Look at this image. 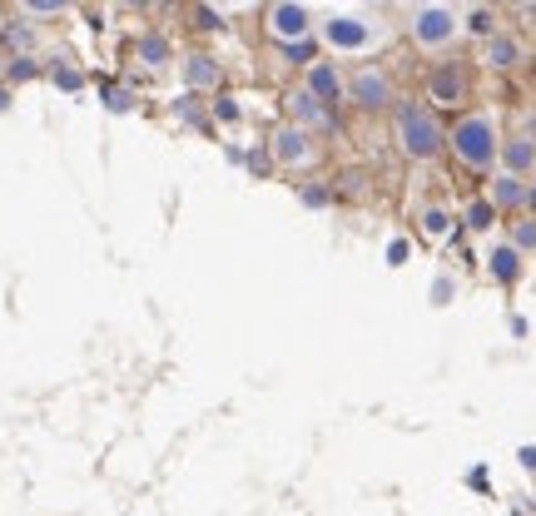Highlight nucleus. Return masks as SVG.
I'll return each instance as SVG.
<instances>
[{
    "label": "nucleus",
    "mask_w": 536,
    "mask_h": 516,
    "mask_svg": "<svg viewBox=\"0 0 536 516\" xmlns=\"http://www.w3.org/2000/svg\"><path fill=\"white\" fill-rule=\"evenodd\" d=\"M447 149L467 174H497V154H502V129L487 110H467L457 125L447 129Z\"/></svg>",
    "instance_id": "obj_1"
},
{
    "label": "nucleus",
    "mask_w": 536,
    "mask_h": 516,
    "mask_svg": "<svg viewBox=\"0 0 536 516\" xmlns=\"http://www.w3.org/2000/svg\"><path fill=\"white\" fill-rule=\"evenodd\" d=\"M393 139H398L402 159H412V164H432L447 149V129H442L437 110L427 100H398V110H393Z\"/></svg>",
    "instance_id": "obj_2"
},
{
    "label": "nucleus",
    "mask_w": 536,
    "mask_h": 516,
    "mask_svg": "<svg viewBox=\"0 0 536 516\" xmlns=\"http://www.w3.org/2000/svg\"><path fill=\"white\" fill-rule=\"evenodd\" d=\"M348 105L363 110V115H383V110H398V85L383 65H358L348 75Z\"/></svg>",
    "instance_id": "obj_3"
},
{
    "label": "nucleus",
    "mask_w": 536,
    "mask_h": 516,
    "mask_svg": "<svg viewBox=\"0 0 536 516\" xmlns=\"http://www.w3.org/2000/svg\"><path fill=\"white\" fill-rule=\"evenodd\" d=\"M467 100H472V70H467L457 55L437 60V65L427 70V105H432V110H462Z\"/></svg>",
    "instance_id": "obj_4"
},
{
    "label": "nucleus",
    "mask_w": 536,
    "mask_h": 516,
    "mask_svg": "<svg viewBox=\"0 0 536 516\" xmlns=\"http://www.w3.org/2000/svg\"><path fill=\"white\" fill-rule=\"evenodd\" d=\"M457 30H462V20H457V10H447V5H422V10H412V20H407L412 45L427 50V55H442V50L457 40Z\"/></svg>",
    "instance_id": "obj_5"
},
{
    "label": "nucleus",
    "mask_w": 536,
    "mask_h": 516,
    "mask_svg": "<svg viewBox=\"0 0 536 516\" xmlns=\"http://www.w3.org/2000/svg\"><path fill=\"white\" fill-rule=\"evenodd\" d=\"M264 35L273 45H293V40H313V10L298 0H273L264 10Z\"/></svg>",
    "instance_id": "obj_6"
},
{
    "label": "nucleus",
    "mask_w": 536,
    "mask_h": 516,
    "mask_svg": "<svg viewBox=\"0 0 536 516\" xmlns=\"http://www.w3.org/2000/svg\"><path fill=\"white\" fill-rule=\"evenodd\" d=\"M318 35H323L328 50H348V55H363V50L378 40L373 20H363V15H328V20L318 25Z\"/></svg>",
    "instance_id": "obj_7"
},
{
    "label": "nucleus",
    "mask_w": 536,
    "mask_h": 516,
    "mask_svg": "<svg viewBox=\"0 0 536 516\" xmlns=\"http://www.w3.org/2000/svg\"><path fill=\"white\" fill-rule=\"evenodd\" d=\"M268 149H273V159H278L283 169H313V164H318V139L298 125H283L268 139Z\"/></svg>",
    "instance_id": "obj_8"
},
{
    "label": "nucleus",
    "mask_w": 536,
    "mask_h": 516,
    "mask_svg": "<svg viewBox=\"0 0 536 516\" xmlns=\"http://www.w3.org/2000/svg\"><path fill=\"white\" fill-rule=\"evenodd\" d=\"M283 110H288V125H298V129H333V115H328V105L318 100V95H308L303 85H293L288 95H283Z\"/></svg>",
    "instance_id": "obj_9"
},
{
    "label": "nucleus",
    "mask_w": 536,
    "mask_h": 516,
    "mask_svg": "<svg viewBox=\"0 0 536 516\" xmlns=\"http://www.w3.org/2000/svg\"><path fill=\"white\" fill-rule=\"evenodd\" d=\"M303 90H308V95H318L328 110H333V105H348V80L338 75V65H333V60H318V65L308 70Z\"/></svg>",
    "instance_id": "obj_10"
},
{
    "label": "nucleus",
    "mask_w": 536,
    "mask_h": 516,
    "mask_svg": "<svg viewBox=\"0 0 536 516\" xmlns=\"http://www.w3.org/2000/svg\"><path fill=\"white\" fill-rule=\"evenodd\" d=\"M179 70H184V90H189V95H199V90H219V80H224V65H219L209 50H189Z\"/></svg>",
    "instance_id": "obj_11"
},
{
    "label": "nucleus",
    "mask_w": 536,
    "mask_h": 516,
    "mask_svg": "<svg viewBox=\"0 0 536 516\" xmlns=\"http://www.w3.org/2000/svg\"><path fill=\"white\" fill-rule=\"evenodd\" d=\"M487 204H492L497 214H522V209H527V179L497 169V174L487 179Z\"/></svg>",
    "instance_id": "obj_12"
},
{
    "label": "nucleus",
    "mask_w": 536,
    "mask_h": 516,
    "mask_svg": "<svg viewBox=\"0 0 536 516\" xmlns=\"http://www.w3.org/2000/svg\"><path fill=\"white\" fill-rule=\"evenodd\" d=\"M497 169H502V174H517V179H527V174L536 169V139H532V134H512V139H502Z\"/></svg>",
    "instance_id": "obj_13"
},
{
    "label": "nucleus",
    "mask_w": 536,
    "mask_h": 516,
    "mask_svg": "<svg viewBox=\"0 0 536 516\" xmlns=\"http://www.w3.org/2000/svg\"><path fill=\"white\" fill-rule=\"evenodd\" d=\"M482 65H492V70H517V65H522V40L507 35V30H497V35L482 45Z\"/></svg>",
    "instance_id": "obj_14"
},
{
    "label": "nucleus",
    "mask_w": 536,
    "mask_h": 516,
    "mask_svg": "<svg viewBox=\"0 0 536 516\" xmlns=\"http://www.w3.org/2000/svg\"><path fill=\"white\" fill-rule=\"evenodd\" d=\"M487 273H492V283L512 288V283L522 278V254H517L512 244H497V249L487 254Z\"/></svg>",
    "instance_id": "obj_15"
},
{
    "label": "nucleus",
    "mask_w": 536,
    "mask_h": 516,
    "mask_svg": "<svg viewBox=\"0 0 536 516\" xmlns=\"http://www.w3.org/2000/svg\"><path fill=\"white\" fill-rule=\"evenodd\" d=\"M283 65H298V70H313L318 65V35L313 40H293V45H278Z\"/></svg>",
    "instance_id": "obj_16"
},
{
    "label": "nucleus",
    "mask_w": 536,
    "mask_h": 516,
    "mask_svg": "<svg viewBox=\"0 0 536 516\" xmlns=\"http://www.w3.org/2000/svg\"><path fill=\"white\" fill-rule=\"evenodd\" d=\"M497 224V209L487 204V199H472L467 209H462V229L467 234H482V229H492Z\"/></svg>",
    "instance_id": "obj_17"
},
{
    "label": "nucleus",
    "mask_w": 536,
    "mask_h": 516,
    "mask_svg": "<svg viewBox=\"0 0 536 516\" xmlns=\"http://www.w3.org/2000/svg\"><path fill=\"white\" fill-rule=\"evenodd\" d=\"M139 60H144L149 70H159V65L169 60V40H164V35H144V40H139Z\"/></svg>",
    "instance_id": "obj_18"
},
{
    "label": "nucleus",
    "mask_w": 536,
    "mask_h": 516,
    "mask_svg": "<svg viewBox=\"0 0 536 516\" xmlns=\"http://www.w3.org/2000/svg\"><path fill=\"white\" fill-rule=\"evenodd\" d=\"M507 244H512V249H517L522 258L536 254V219H517V224H512V239H507Z\"/></svg>",
    "instance_id": "obj_19"
},
{
    "label": "nucleus",
    "mask_w": 536,
    "mask_h": 516,
    "mask_svg": "<svg viewBox=\"0 0 536 516\" xmlns=\"http://www.w3.org/2000/svg\"><path fill=\"white\" fill-rule=\"evenodd\" d=\"M467 30H472V35H482V40H492V35H497V10H487V5L467 10Z\"/></svg>",
    "instance_id": "obj_20"
},
{
    "label": "nucleus",
    "mask_w": 536,
    "mask_h": 516,
    "mask_svg": "<svg viewBox=\"0 0 536 516\" xmlns=\"http://www.w3.org/2000/svg\"><path fill=\"white\" fill-rule=\"evenodd\" d=\"M447 229H452V214H447V209H437V204L422 209V234H427V239H442Z\"/></svg>",
    "instance_id": "obj_21"
},
{
    "label": "nucleus",
    "mask_w": 536,
    "mask_h": 516,
    "mask_svg": "<svg viewBox=\"0 0 536 516\" xmlns=\"http://www.w3.org/2000/svg\"><path fill=\"white\" fill-rule=\"evenodd\" d=\"M214 120H219V125H234V120H239V100L219 90V95H214Z\"/></svg>",
    "instance_id": "obj_22"
},
{
    "label": "nucleus",
    "mask_w": 536,
    "mask_h": 516,
    "mask_svg": "<svg viewBox=\"0 0 536 516\" xmlns=\"http://www.w3.org/2000/svg\"><path fill=\"white\" fill-rule=\"evenodd\" d=\"M5 75H10V80H15V85H20V80H35V75H40V65H35V60H30V55H15V60H10V70H5Z\"/></svg>",
    "instance_id": "obj_23"
},
{
    "label": "nucleus",
    "mask_w": 536,
    "mask_h": 516,
    "mask_svg": "<svg viewBox=\"0 0 536 516\" xmlns=\"http://www.w3.org/2000/svg\"><path fill=\"white\" fill-rule=\"evenodd\" d=\"M50 75H55V85H60V90H80V85H85V75H80L75 65H55Z\"/></svg>",
    "instance_id": "obj_24"
},
{
    "label": "nucleus",
    "mask_w": 536,
    "mask_h": 516,
    "mask_svg": "<svg viewBox=\"0 0 536 516\" xmlns=\"http://www.w3.org/2000/svg\"><path fill=\"white\" fill-rule=\"evenodd\" d=\"M298 199H303L308 209H323L333 194H328V184H303V189H298Z\"/></svg>",
    "instance_id": "obj_25"
},
{
    "label": "nucleus",
    "mask_w": 536,
    "mask_h": 516,
    "mask_svg": "<svg viewBox=\"0 0 536 516\" xmlns=\"http://www.w3.org/2000/svg\"><path fill=\"white\" fill-rule=\"evenodd\" d=\"M105 105H110V110H130L134 95L130 90H120V85H105Z\"/></svg>",
    "instance_id": "obj_26"
},
{
    "label": "nucleus",
    "mask_w": 536,
    "mask_h": 516,
    "mask_svg": "<svg viewBox=\"0 0 536 516\" xmlns=\"http://www.w3.org/2000/svg\"><path fill=\"white\" fill-rule=\"evenodd\" d=\"M65 5L60 0H35V5H25V15H60Z\"/></svg>",
    "instance_id": "obj_27"
},
{
    "label": "nucleus",
    "mask_w": 536,
    "mask_h": 516,
    "mask_svg": "<svg viewBox=\"0 0 536 516\" xmlns=\"http://www.w3.org/2000/svg\"><path fill=\"white\" fill-rule=\"evenodd\" d=\"M388 263H393V268L407 263V239H393V244H388Z\"/></svg>",
    "instance_id": "obj_28"
},
{
    "label": "nucleus",
    "mask_w": 536,
    "mask_h": 516,
    "mask_svg": "<svg viewBox=\"0 0 536 516\" xmlns=\"http://www.w3.org/2000/svg\"><path fill=\"white\" fill-rule=\"evenodd\" d=\"M194 15H199V25H204V30H219V25H224V20H219V15H214V10H209V5H199V10H194Z\"/></svg>",
    "instance_id": "obj_29"
},
{
    "label": "nucleus",
    "mask_w": 536,
    "mask_h": 516,
    "mask_svg": "<svg viewBox=\"0 0 536 516\" xmlns=\"http://www.w3.org/2000/svg\"><path fill=\"white\" fill-rule=\"evenodd\" d=\"M467 482H472L477 492H487V467H472V472H467Z\"/></svg>",
    "instance_id": "obj_30"
},
{
    "label": "nucleus",
    "mask_w": 536,
    "mask_h": 516,
    "mask_svg": "<svg viewBox=\"0 0 536 516\" xmlns=\"http://www.w3.org/2000/svg\"><path fill=\"white\" fill-rule=\"evenodd\" d=\"M517 462H522L527 472H536V447H522V452H517Z\"/></svg>",
    "instance_id": "obj_31"
},
{
    "label": "nucleus",
    "mask_w": 536,
    "mask_h": 516,
    "mask_svg": "<svg viewBox=\"0 0 536 516\" xmlns=\"http://www.w3.org/2000/svg\"><path fill=\"white\" fill-rule=\"evenodd\" d=\"M527 219H536V184H527Z\"/></svg>",
    "instance_id": "obj_32"
},
{
    "label": "nucleus",
    "mask_w": 536,
    "mask_h": 516,
    "mask_svg": "<svg viewBox=\"0 0 536 516\" xmlns=\"http://www.w3.org/2000/svg\"><path fill=\"white\" fill-rule=\"evenodd\" d=\"M5 105H10V95H5V90H0V110H5Z\"/></svg>",
    "instance_id": "obj_33"
},
{
    "label": "nucleus",
    "mask_w": 536,
    "mask_h": 516,
    "mask_svg": "<svg viewBox=\"0 0 536 516\" xmlns=\"http://www.w3.org/2000/svg\"><path fill=\"white\" fill-rule=\"evenodd\" d=\"M532 512H536V502H532Z\"/></svg>",
    "instance_id": "obj_34"
},
{
    "label": "nucleus",
    "mask_w": 536,
    "mask_h": 516,
    "mask_svg": "<svg viewBox=\"0 0 536 516\" xmlns=\"http://www.w3.org/2000/svg\"><path fill=\"white\" fill-rule=\"evenodd\" d=\"M517 516H522V512H517Z\"/></svg>",
    "instance_id": "obj_35"
}]
</instances>
